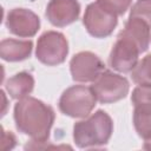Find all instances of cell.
<instances>
[{"mask_svg":"<svg viewBox=\"0 0 151 151\" xmlns=\"http://www.w3.org/2000/svg\"><path fill=\"white\" fill-rule=\"evenodd\" d=\"M80 14V5L77 0H51L46 7V18L57 27L73 24Z\"/></svg>","mask_w":151,"mask_h":151,"instance_id":"obj_10","label":"cell"},{"mask_svg":"<svg viewBox=\"0 0 151 151\" xmlns=\"http://www.w3.org/2000/svg\"><path fill=\"white\" fill-rule=\"evenodd\" d=\"M54 118V111L50 105L29 96L20 99L14 106L17 129L34 143H45L48 139Z\"/></svg>","mask_w":151,"mask_h":151,"instance_id":"obj_1","label":"cell"},{"mask_svg":"<svg viewBox=\"0 0 151 151\" xmlns=\"http://www.w3.org/2000/svg\"><path fill=\"white\" fill-rule=\"evenodd\" d=\"M17 144V139L14 137V134L12 132H8V131H5L2 129V133H1V149L4 151L6 150H11Z\"/></svg>","mask_w":151,"mask_h":151,"instance_id":"obj_19","label":"cell"},{"mask_svg":"<svg viewBox=\"0 0 151 151\" xmlns=\"http://www.w3.org/2000/svg\"><path fill=\"white\" fill-rule=\"evenodd\" d=\"M91 88L97 101L101 104H111L125 98L129 93L130 85L125 77L111 71H104L93 81Z\"/></svg>","mask_w":151,"mask_h":151,"instance_id":"obj_5","label":"cell"},{"mask_svg":"<svg viewBox=\"0 0 151 151\" xmlns=\"http://www.w3.org/2000/svg\"><path fill=\"white\" fill-rule=\"evenodd\" d=\"M130 17L140 18L151 27V0H138L132 6Z\"/></svg>","mask_w":151,"mask_h":151,"instance_id":"obj_18","label":"cell"},{"mask_svg":"<svg viewBox=\"0 0 151 151\" xmlns=\"http://www.w3.org/2000/svg\"><path fill=\"white\" fill-rule=\"evenodd\" d=\"M70 70L74 81L91 83L105 71V66L97 54L83 51L73 55L70 61Z\"/></svg>","mask_w":151,"mask_h":151,"instance_id":"obj_8","label":"cell"},{"mask_svg":"<svg viewBox=\"0 0 151 151\" xmlns=\"http://www.w3.org/2000/svg\"><path fill=\"white\" fill-rule=\"evenodd\" d=\"M131 101L133 106L151 107V86H138L132 91Z\"/></svg>","mask_w":151,"mask_h":151,"instance_id":"obj_17","label":"cell"},{"mask_svg":"<svg viewBox=\"0 0 151 151\" xmlns=\"http://www.w3.org/2000/svg\"><path fill=\"white\" fill-rule=\"evenodd\" d=\"M113 132V122L103 110H98L85 120L73 126V140L80 149L107 144Z\"/></svg>","mask_w":151,"mask_h":151,"instance_id":"obj_2","label":"cell"},{"mask_svg":"<svg viewBox=\"0 0 151 151\" xmlns=\"http://www.w3.org/2000/svg\"><path fill=\"white\" fill-rule=\"evenodd\" d=\"M139 53L140 51L136 42L119 33L111 50L109 57V65L113 70L122 73L131 72L138 63Z\"/></svg>","mask_w":151,"mask_h":151,"instance_id":"obj_7","label":"cell"},{"mask_svg":"<svg viewBox=\"0 0 151 151\" xmlns=\"http://www.w3.org/2000/svg\"><path fill=\"white\" fill-rule=\"evenodd\" d=\"M6 91L8 94L17 100H20L28 94L34 88V78L28 72H19L11 77L6 81Z\"/></svg>","mask_w":151,"mask_h":151,"instance_id":"obj_13","label":"cell"},{"mask_svg":"<svg viewBox=\"0 0 151 151\" xmlns=\"http://www.w3.org/2000/svg\"><path fill=\"white\" fill-rule=\"evenodd\" d=\"M120 34L133 40L136 42V45L138 46L140 53L145 52L149 48V44H150V39H151L150 26L143 19L136 18V17H130L125 24L124 29L120 31Z\"/></svg>","mask_w":151,"mask_h":151,"instance_id":"obj_11","label":"cell"},{"mask_svg":"<svg viewBox=\"0 0 151 151\" xmlns=\"http://www.w3.org/2000/svg\"><path fill=\"white\" fill-rule=\"evenodd\" d=\"M133 125L139 137L145 140H151V107L134 106Z\"/></svg>","mask_w":151,"mask_h":151,"instance_id":"obj_14","label":"cell"},{"mask_svg":"<svg viewBox=\"0 0 151 151\" xmlns=\"http://www.w3.org/2000/svg\"><path fill=\"white\" fill-rule=\"evenodd\" d=\"M144 149H146V150H151V140H146V143L144 144Z\"/></svg>","mask_w":151,"mask_h":151,"instance_id":"obj_20","label":"cell"},{"mask_svg":"<svg viewBox=\"0 0 151 151\" xmlns=\"http://www.w3.org/2000/svg\"><path fill=\"white\" fill-rule=\"evenodd\" d=\"M97 98L91 87L74 85L66 88L59 99L61 113L72 118H85L94 109Z\"/></svg>","mask_w":151,"mask_h":151,"instance_id":"obj_3","label":"cell"},{"mask_svg":"<svg viewBox=\"0 0 151 151\" xmlns=\"http://www.w3.org/2000/svg\"><path fill=\"white\" fill-rule=\"evenodd\" d=\"M131 2L132 0H97V4L99 6L117 17L123 15L129 9Z\"/></svg>","mask_w":151,"mask_h":151,"instance_id":"obj_16","label":"cell"},{"mask_svg":"<svg viewBox=\"0 0 151 151\" xmlns=\"http://www.w3.org/2000/svg\"><path fill=\"white\" fill-rule=\"evenodd\" d=\"M83 22L86 31L92 37L106 38L116 28L118 19L117 15L105 11L97 2H92L85 9Z\"/></svg>","mask_w":151,"mask_h":151,"instance_id":"obj_6","label":"cell"},{"mask_svg":"<svg viewBox=\"0 0 151 151\" xmlns=\"http://www.w3.org/2000/svg\"><path fill=\"white\" fill-rule=\"evenodd\" d=\"M6 27L14 35L31 38L39 31L40 19L31 9L13 8L6 17Z\"/></svg>","mask_w":151,"mask_h":151,"instance_id":"obj_9","label":"cell"},{"mask_svg":"<svg viewBox=\"0 0 151 151\" xmlns=\"http://www.w3.org/2000/svg\"><path fill=\"white\" fill-rule=\"evenodd\" d=\"M32 50L33 42L31 40L4 39L0 42V57L9 63L22 61L29 58Z\"/></svg>","mask_w":151,"mask_h":151,"instance_id":"obj_12","label":"cell"},{"mask_svg":"<svg viewBox=\"0 0 151 151\" xmlns=\"http://www.w3.org/2000/svg\"><path fill=\"white\" fill-rule=\"evenodd\" d=\"M68 53V42L65 35L57 31L42 33L37 42V59L47 66H55L65 61Z\"/></svg>","mask_w":151,"mask_h":151,"instance_id":"obj_4","label":"cell"},{"mask_svg":"<svg viewBox=\"0 0 151 151\" xmlns=\"http://www.w3.org/2000/svg\"><path fill=\"white\" fill-rule=\"evenodd\" d=\"M131 78L139 86H151V54L137 63L131 71Z\"/></svg>","mask_w":151,"mask_h":151,"instance_id":"obj_15","label":"cell"}]
</instances>
